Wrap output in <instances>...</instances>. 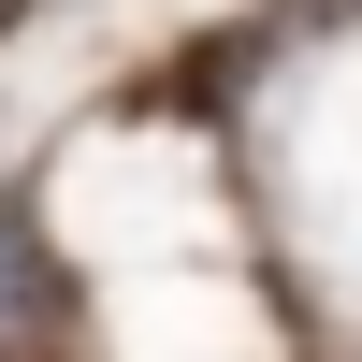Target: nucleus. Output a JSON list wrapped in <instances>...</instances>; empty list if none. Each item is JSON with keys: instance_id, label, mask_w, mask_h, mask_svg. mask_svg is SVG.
<instances>
[{"instance_id": "f257e3e1", "label": "nucleus", "mask_w": 362, "mask_h": 362, "mask_svg": "<svg viewBox=\"0 0 362 362\" xmlns=\"http://www.w3.org/2000/svg\"><path fill=\"white\" fill-rule=\"evenodd\" d=\"M58 319H73V290L44 261V218H29V189H0V362L58 348Z\"/></svg>"}]
</instances>
